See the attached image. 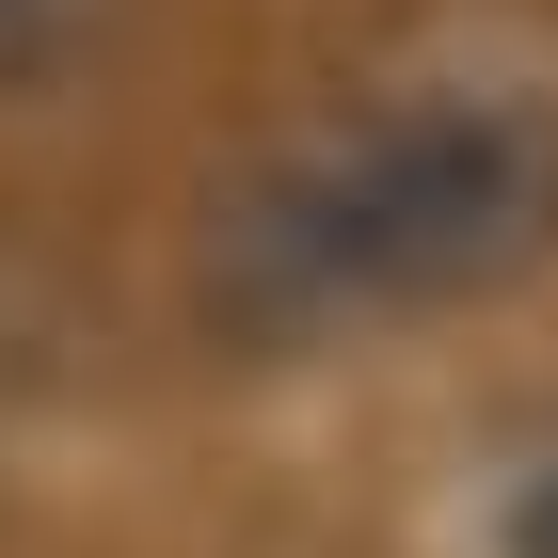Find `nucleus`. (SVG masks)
<instances>
[{
    "label": "nucleus",
    "mask_w": 558,
    "mask_h": 558,
    "mask_svg": "<svg viewBox=\"0 0 558 558\" xmlns=\"http://www.w3.org/2000/svg\"><path fill=\"white\" fill-rule=\"evenodd\" d=\"M399 558H558V415H478L415 478Z\"/></svg>",
    "instance_id": "f03ea898"
},
{
    "label": "nucleus",
    "mask_w": 558,
    "mask_h": 558,
    "mask_svg": "<svg viewBox=\"0 0 558 558\" xmlns=\"http://www.w3.org/2000/svg\"><path fill=\"white\" fill-rule=\"evenodd\" d=\"M129 16H144V0H0V129L96 96L112 64H129Z\"/></svg>",
    "instance_id": "7ed1b4c3"
},
{
    "label": "nucleus",
    "mask_w": 558,
    "mask_h": 558,
    "mask_svg": "<svg viewBox=\"0 0 558 558\" xmlns=\"http://www.w3.org/2000/svg\"><path fill=\"white\" fill-rule=\"evenodd\" d=\"M558 271V48L430 33L271 112L192 208V319L223 351H367Z\"/></svg>",
    "instance_id": "f257e3e1"
}]
</instances>
